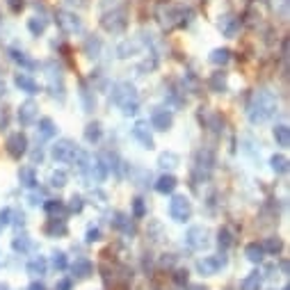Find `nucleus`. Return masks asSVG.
<instances>
[{
  "mask_svg": "<svg viewBox=\"0 0 290 290\" xmlns=\"http://www.w3.org/2000/svg\"><path fill=\"white\" fill-rule=\"evenodd\" d=\"M276 96L270 92V89H258L254 92L249 101V108H247V114H249V121L251 123H265L267 119H272V114L276 112Z\"/></svg>",
  "mask_w": 290,
  "mask_h": 290,
  "instance_id": "f257e3e1",
  "label": "nucleus"
},
{
  "mask_svg": "<svg viewBox=\"0 0 290 290\" xmlns=\"http://www.w3.org/2000/svg\"><path fill=\"white\" fill-rule=\"evenodd\" d=\"M112 101L123 110V114H135L139 108V96L135 92L133 85L128 83H119L114 87V94H112Z\"/></svg>",
  "mask_w": 290,
  "mask_h": 290,
  "instance_id": "f03ea898",
  "label": "nucleus"
},
{
  "mask_svg": "<svg viewBox=\"0 0 290 290\" xmlns=\"http://www.w3.org/2000/svg\"><path fill=\"white\" fill-rule=\"evenodd\" d=\"M169 215H172L174 222H187L192 215V203L187 197H181V194H176V197H172V201H169Z\"/></svg>",
  "mask_w": 290,
  "mask_h": 290,
  "instance_id": "7ed1b4c3",
  "label": "nucleus"
},
{
  "mask_svg": "<svg viewBox=\"0 0 290 290\" xmlns=\"http://www.w3.org/2000/svg\"><path fill=\"white\" fill-rule=\"evenodd\" d=\"M76 151H78V147H76L71 139H59L53 147V158L57 163H74Z\"/></svg>",
  "mask_w": 290,
  "mask_h": 290,
  "instance_id": "20e7f679",
  "label": "nucleus"
},
{
  "mask_svg": "<svg viewBox=\"0 0 290 290\" xmlns=\"http://www.w3.org/2000/svg\"><path fill=\"white\" fill-rule=\"evenodd\" d=\"M224 265H227V256H206V258H201L197 263V270L203 276H210V274H217Z\"/></svg>",
  "mask_w": 290,
  "mask_h": 290,
  "instance_id": "39448f33",
  "label": "nucleus"
},
{
  "mask_svg": "<svg viewBox=\"0 0 290 290\" xmlns=\"http://www.w3.org/2000/svg\"><path fill=\"white\" fill-rule=\"evenodd\" d=\"M5 147H7V153L19 160V158L25 156V151H28V137H25L23 133H12L10 137H7Z\"/></svg>",
  "mask_w": 290,
  "mask_h": 290,
  "instance_id": "423d86ee",
  "label": "nucleus"
},
{
  "mask_svg": "<svg viewBox=\"0 0 290 290\" xmlns=\"http://www.w3.org/2000/svg\"><path fill=\"white\" fill-rule=\"evenodd\" d=\"M57 25L69 35H76V32L83 30V21L76 14H71V12H57Z\"/></svg>",
  "mask_w": 290,
  "mask_h": 290,
  "instance_id": "0eeeda50",
  "label": "nucleus"
},
{
  "mask_svg": "<svg viewBox=\"0 0 290 290\" xmlns=\"http://www.w3.org/2000/svg\"><path fill=\"white\" fill-rule=\"evenodd\" d=\"M172 121H174L172 112H169V110H165V108H156L151 112V126L156 128V130H169Z\"/></svg>",
  "mask_w": 290,
  "mask_h": 290,
  "instance_id": "6e6552de",
  "label": "nucleus"
},
{
  "mask_svg": "<svg viewBox=\"0 0 290 290\" xmlns=\"http://www.w3.org/2000/svg\"><path fill=\"white\" fill-rule=\"evenodd\" d=\"M133 137L137 139L142 147L153 149V137H151V130H149V121H137L133 126Z\"/></svg>",
  "mask_w": 290,
  "mask_h": 290,
  "instance_id": "1a4fd4ad",
  "label": "nucleus"
},
{
  "mask_svg": "<svg viewBox=\"0 0 290 290\" xmlns=\"http://www.w3.org/2000/svg\"><path fill=\"white\" fill-rule=\"evenodd\" d=\"M206 236H208L206 229H201V227H192L190 231H187L185 240H187V245H190L192 249H203V247L208 245Z\"/></svg>",
  "mask_w": 290,
  "mask_h": 290,
  "instance_id": "9d476101",
  "label": "nucleus"
},
{
  "mask_svg": "<svg viewBox=\"0 0 290 290\" xmlns=\"http://www.w3.org/2000/svg\"><path fill=\"white\" fill-rule=\"evenodd\" d=\"M123 25H126V19H123L121 10L110 12V14L103 16V28L110 30V32H119V30H123Z\"/></svg>",
  "mask_w": 290,
  "mask_h": 290,
  "instance_id": "9b49d317",
  "label": "nucleus"
},
{
  "mask_svg": "<svg viewBox=\"0 0 290 290\" xmlns=\"http://www.w3.org/2000/svg\"><path fill=\"white\" fill-rule=\"evenodd\" d=\"M35 117H37L35 101H25V103L19 108V121L23 123V126H30V123L35 121Z\"/></svg>",
  "mask_w": 290,
  "mask_h": 290,
  "instance_id": "f8f14e48",
  "label": "nucleus"
},
{
  "mask_svg": "<svg viewBox=\"0 0 290 290\" xmlns=\"http://www.w3.org/2000/svg\"><path fill=\"white\" fill-rule=\"evenodd\" d=\"M14 83H16V87H19L21 92H25V94H37V92H39V85L30 78L28 74H16Z\"/></svg>",
  "mask_w": 290,
  "mask_h": 290,
  "instance_id": "ddd939ff",
  "label": "nucleus"
},
{
  "mask_svg": "<svg viewBox=\"0 0 290 290\" xmlns=\"http://www.w3.org/2000/svg\"><path fill=\"white\" fill-rule=\"evenodd\" d=\"M46 233L48 236H53V238H57V236H66L69 233V227H66V222L62 220V217H53V220H48V224H46Z\"/></svg>",
  "mask_w": 290,
  "mask_h": 290,
  "instance_id": "4468645a",
  "label": "nucleus"
},
{
  "mask_svg": "<svg viewBox=\"0 0 290 290\" xmlns=\"http://www.w3.org/2000/svg\"><path fill=\"white\" fill-rule=\"evenodd\" d=\"M176 185H178V181L172 176V174H165V176H160L158 178V183H156V190L160 192V194H172L174 190H176Z\"/></svg>",
  "mask_w": 290,
  "mask_h": 290,
  "instance_id": "2eb2a0df",
  "label": "nucleus"
},
{
  "mask_svg": "<svg viewBox=\"0 0 290 290\" xmlns=\"http://www.w3.org/2000/svg\"><path fill=\"white\" fill-rule=\"evenodd\" d=\"M71 270H74V274L78 276V279H87V276L94 272V267H92V263H89L87 258H78V261L74 263V267H71Z\"/></svg>",
  "mask_w": 290,
  "mask_h": 290,
  "instance_id": "dca6fc26",
  "label": "nucleus"
},
{
  "mask_svg": "<svg viewBox=\"0 0 290 290\" xmlns=\"http://www.w3.org/2000/svg\"><path fill=\"white\" fill-rule=\"evenodd\" d=\"M37 130H39V135H41L44 139H50L55 133H57V126H55L53 119L44 117V119H39V128H37Z\"/></svg>",
  "mask_w": 290,
  "mask_h": 290,
  "instance_id": "f3484780",
  "label": "nucleus"
},
{
  "mask_svg": "<svg viewBox=\"0 0 290 290\" xmlns=\"http://www.w3.org/2000/svg\"><path fill=\"white\" fill-rule=\"evenodd\" d=\"M261 283H263L261 272H251L247 279H242L240 290H261Z\"/></svg>",
  "mask_w": 290,
  "mask_h": 290,
  "instance_id": "a211bd4d",
  "label": "nucleus"
},
{
  "mask_svg": "<svg viewBox=\"0 0 290 290\" xmlns=\"http://www.w3.org/2000/svg\"><path fill=\"white\" fill-rule=\"evenodd\" d=\"M274 139L279 147H290V128L285 126V123H279V126L274 128Z\"/></svg>",
  "mask_w": 290,
  "mask_h": 290,
  "instance_id": "6ab92c4d",
  "label": "nucleus"
},
{
  "mask_svg": "<svg viewBox=\"0 0 290 290\" xmlns=\"http://www.w3.org/2000/svg\"><path fill=\"white\" fill-rule=\"evenodd\" d=\"M46 267H48V263H46V258H41V256H37V258H32V261L28 263V274L41 276V274H46Z\"/></svg>",
  "mask_w": 290,
  "mask_h": 290,
  "instance_id": "aec40b11",
  "label": "nucleus"
},
{
  "mask_svg": "<svg viewBox=\"0 0 290 290\" xmlns=\"http://www.w3.org/2000/svg\"><path fill=\"white\" fill-rule=\"evenodd\" d=\"M92 165V174H94V178H96V181H103L105 176H108V165L103 163V156H99L96 158V160H94V163H89Z\"/></svg>",
  "mask_w": 290,
  "mask_h": 290,
  "instance_id": "412c9836",
  "label": "nucleus"
},
{
  "mask_svg": "<svg viewBox=\"0 0 290 290\" xmlns=\"http://www.w3.org/2000/svg\"><path fill=\"white\" fill-rule=\"evenodd\" d=\"M263 254H265V251H263V247L258 245V242H251V245H247V249H245V256L251 263H261Z\"/></svg>",
  "mask_w": 290,
  "mask_h": 290,
  "instance_id": "4be33fe9",
  "label": "nucleus"
},
{
  "mask_svg": "<svg viewBox=\"0 0 290 290\" xmlns=\"http://www.w3.org/2000/svg\"><path fill=\"white\" fill-rule=\"evenodd\" d=\"M19 181H21V185H23V187H35V185H37V174H35V169L23 167V169L19 172Z\"/></svg>",
  "mask_w": 290,
  "mask_h": 290,
  "instance_id": "5701e85b",
  "label": "nucleus"
},
{
  "mask_svg": "<svg viewBox=\"0 0 290 290\" xmlns=\"http://www.w3.org/2000/svg\"><path fill=\"white\" fill-rule=\"evenodd\" d=\"M10 57L14 59L16 64H21V66H25V69H35V66H37V64L32 62V59H30L28 55L23 53V50H16V48H12V50H10Z\"/></svg>",
  "mask_w": 290,
  "mask_h": 290,
  "instance_id": "b1692460",
  "label": "nucleus"
},
{
  "mask_svg": "<svg viewBox=\"0 0 290 290\" xmlns=\"http://www.w3.org/2000/svg\"><path fill=\"white\" fill-rule=\"evenodd\" d=\"M46 25H48V21H46V19H41V16H32V19L28 21V28H30V32H32V35H35V37L44 35Z\"/></svg>",
  "mask_w": 290,
  "mask_h": 290,
  "instance_id": "393cba45",
  "label": "nucleus"
},
{
  "mask_svg": "<svg viewBox=\"0 0 290 290\" xmlns=\"http://www.w3.org/2000/svg\"><path fill=\"white\" fill-rule=\"evenodd\" d=\"M101 135H103V130H101V126H99L96 121L89 123V126L85 128V139H87V142H92V144H94V142H99Z\"/></svg>",
  "mask_w": 290,
  "mask_h": 290,
  "instance_id": "a878e982",
  "label": "nucleus"
},
{
  "mask_svg": "<svg viewBox=\"0 0 290 290\" xmlns=\"http://www.w3.org/2000/svg\"><path fill=\"white\" fill-rule=\"evenodd\" d=\"M238 19H231V16H227V19H222V23H220V28L224 30V35L227 37H236V32H238Z\"/></svg>",
  "mask_w": 290,
  "mask_h": 290,
  "instance_id": "bb28decb",
  "label": "nucleus"
},
{
  "mask_svg": "<svg viewBox=\"0 0 290 290\" xmlns=\"http://www.w3.org/2000/svg\"><path fill=\"white\" fill-rule=\"evenodd\" d=\"M210 89H212V92H224V89H227V74H222V71L212 74V78H210Z\"/></svg>",
  "mask_w": 290,
  "mask_h": 290,
  "instance_id": "cd10ccee",
  "label": "nucleus"
},
{
  "mask_svg": "<svg viewBox=\"0 0 290 290\" xmlns=\"http://www.w3.org/2000/svg\"><path fill=\"white\" fill-rule=\"evenodd\" d=\"M270 165L276 174H288V158L285 156H272Z\"/></svg>",
  "mask_w": 290,
  "mask_h": 290,
  "instance_id": "c85d7f7f",
  "label": "nucleus"
},
{
  "mask_svg": "<svg viewBox=\"0 0 290 290\" xmlns=\"http://www.w3.org/2000/svg\"><path fill=\"white\" fill-rule=\"evenodd\" d=\"M46 212H48V215H59L62 217L64 212H66V208H64V203L59 201V199H50V201H46Z\"/></svg>",
  "mask_w": 290,
  "mask_h": 290,
  "instance_id": "c756f323",
  "label": "nucleus"
},
{
  "mask_svg": "<svg viewBox=\"0 0 290 290\" xmlns=\"http://www.w3.org/2000/svg\"><path fill=\"white\" fill-rule=\"evenodd\" d=\"M261 247H263V251H267V254H279L283 242H281L279 238H265V242H263Z\"/></svg>",
  "mask_w": 290,
  "mask_h": 290,
  "instance_id": "7c9ffc66",
  "label": "nucleus"
},
{
  "mask_svg": "<svg viewBox=\"0 0 290 290\" xmlns=\"http://www.w3.org/2000/svg\"><path fill=\"white\" fill-rule=\"evenodd\" d=\"M229 59H231L229 48H217V50H212V55H210V62L212 64H227Z\"/></svg>",
  "mask_w": 290,
  "mask_h": 290,
  "instance_id": "2f4dec72",
  "label": "nucleus"
},
{
  "mask_svg": "<svg viewBox=\"0 0 290 290\" xmlns=\"http://www.w3.org/2000/svg\"><path fill=\"white\" fill-rule=\"evenodd\" d=\"M12 247H14V251H21V254H25V251L30 249V238H28V236H19V238H14Z\"/></svg>",
  "mask_w": 290,
  "mask_h": 290,
  "instance_id": "473e14b6",
  "label": "nucleus"
},
{
  "mask_svg": "<svg viewBox=\"0 0 290 290\" xmlns=\"http://www.w3.org/2000/svg\"><path fill=\"white\" fill-rule=\"evenodd\" d=\"M50 185H53V187H64V185H66V174H64V172H53V174H50Z\"/></svg>",
  "mask_w": 290,
  "mask_h": 290,
  "instance_id": "72a5a7b5",
  "label": "nucleus"
},
{
  "mask_svg": "<svg viewBox=\"0 0 290 290\" xmlns=\"http://www.w3.org/2000/svg\"><path fill=\"white\" fill-rule=\"evenodd\" d=\"M85 50H87V55H89V57H99V50H101V41H99V39H96V41L87 39V44H85Z\"/></svg>",
  "mask_w": 290,
  "mask_h": 290,
  "instance_id": "f704fd0d",
  "label": "nucleus"
},
{
  "mask_svg": "<svg viewBox=\"0 0 290 290\" xmlns=\"http://www.w3.org/2000/svg\"><path fill=\"white\" fill-rule=\"evenodd\" d=\"M220 245L224 247V249L233 245V238H231V231H229V229H220Z\"/></svg>",
  "mask_w": 290,
  "mask_h": 290,
  "instance_id": "c9c22d12",
  "label": "nucleus"
},
{
  "mask_svg": "<svg viewBox=\"0 0 290 290\" xmlns=\"http://www.w3.org/2000/svg\"><path fill=\"white\" fill-rule=\"evenodd\" d=\"M53 267L55 270H64V267H66V256H64L62 251L53 254Z\"/></svg>",
  "mask_w": 290,
  "mask_h": 290,
  "instance_id": "e433bc0d",
  "label": "nucleus"
},
{
  "mask_svg": "<svg viewBox=\"0 0 290 290\" xmlns=\"http://www.w3.org/2000/svg\"><path fill=\"white\" fill-rule=\"evenodd\" d=\"M83 206H85L83 197H76V194H74V197H71V203H69V210L71 212H80V210H83Z\"/></svg>",
  "mask_w": 290,
  "mask_h": 290,
  "instance_id": "4c0bfd02",
  "label": "nucleus"
},
{
  "mask_svg": "<svg viewBox=\"0 0 290 290\" xmlns=\"http://www.w3.org/2000/svg\"><path fill=\"white\" fill-rule=\"evenodd\" d=\"M133 215L135 217H144V199H135V201H133Z\"/></svg>",
  "mask_w": 290,
  "mask_h": 290,
  "instance_id": "58836bf2",
  "label": "nucleus"
},
{
  "mask_svg": "<svg viewBox=\"0 0 290 290\" xmlns=\"http://www.w3.org/2000/svg\"><path fill=\"white\" fill-rule=\"evenodd\" d=\"M10 217H12V208H3V210H0V227H7L12 222Z\"/></svg>",
  "mask_w": 290,
  "mask_h": 290,
  "instance_id": "ea45409f",
  "label": "nucleus"
},
{
  "mask_svg": "<svg viewBox=\"0 0 290 290\" xmlns=\"http://www.w3.org/2000/svg\"><path fill=\"white\" fill-rule=\"evenodd\" d=\"M7 7H10L14 14H19V12L25 7V3H23V0H7Z\"/></svg>",
  "mask_w": 290,
  "mask_h": 290,
  "instance_id": "a19ab883",
  "label": "nucleus"
},
{
  "mask_svg": "<svg viewBox=\"0 0 290 290\" xmlns=\"http://www.w3.org/2000/svg\"><path fill=\"white\" fill-rule=\"evenodd\" d=\"M96 240H101V231H99V229H89V231H87V242H96Z\"/></svg>",
  "mask_w": 290,
  "mask_h": 290,
  "instance_id": "79ce46f5",
  "label": "nucleus"
},
{
  "mask_svg": "<svg viewBox=\"0 0 290 290\" xmlns=\"http://www.w3.org/2000/svg\"><path fill=\"white\" fill-rule=\"evenodd\" d=\"M174 281H176V283H187V270H178L176 272V276H174Z\"/></svg>",
  "mask_w": 290,
  "mask_h": 290,
  "instance_id": "37998d69",
  "label": "nucleus"
},
{
  "mask_svg": "<svg viewBox=\"0 0 290 290\" xmlns=\"http://www.w3.org/2000/svg\"><path fill=\"white\" fill-rule=\"evenodd\" d=\"M55 290H71V281H69V279H62Z\"/></svg>",
  "mask_w": 290,
  "mask_h": 290,
  "instance_id": "c03bdc74",
  "label": "nucleus"
},
{
  "mask_svg": "<svg viewBox=\"0 0 290 290\" xmlns=\"http://www.w3.org/2000/svg\"><path fill=\"white\" fill-rule=\"evenodd\" d=\"M32 160H35V163H41V160H44V153H41V149L32 153Z\"/></svg>",
  "mask_w": 290,
  "mask_h": 290,
  "instance_id": "a18cd8bd",
  "label": "nucleus"
},
{
  "mask_svg": "<svg viewBox=\"0 0 290 290\" xmlns=\"http://www.w3.org/2000/svg\"><path fill=\"white\" fill-rule=\"evenodd\" d=\"M30 290H46V288H44V283H37L35 281V283H30Z\"/></svg>",
  "mask_w": 290,
  "mask_h": 290,
  "instance_id": "49530a36",
  "label": "nucleus"
},
{
  "mask_svg": "<svg viewBox=\"0 0 290 290\" xmlns=\"http://www.w3.org/2000/svg\"><path fill=\"white\" fill-rule=\"evenodd\" d=\"M5 123H7V117H5V112L0 110V128H5Z\"/></svg>",
  "mask_w": 290,
  "mask_h": 290,
  "instance_id": "de8ad7c7",
  "label": "nucleus"
},
{
  "mask_svg": "<svg viewBox=\"0 0 290 290\" xmlns=\"http://www.w3.org/2000/svg\"><path fill=\"white\" fill-rule=\"evenodd\" d=\"M281 270H283V274H288V261H281Z\"/></svg>",
  "mask_w": 290,
  "mask_h": 290,
  "instance_id": "09e8293b",
  "label": "nucleus"
},
{
  "mask_svg": "<svg viewBox=\"0 0 290 290\" xmlns=\"http://www.w3.org/2000/svg\"><path fill=\"white\" fill-rule=\"evenodd\" d=\"M0 96H5V83H0Z\"/></svg>",
  "mask_w": 290,
  "mask_h": 290,
  "instance_id": "8fccbe9b",
  "label": "nucleus"
},
{
  "mask_svg": "<svg viewBox=\"0 0 290 290\" xmlns=\"http://www.w3.org/2000/svg\"><path fill=\"white\" fill-rule=\"evenodd\" d=\"M192 290H206V288H201V285H192Z\"/></svg>",
  "mask_w": 290,
  "mask_h": 290,
  "instance_id": "3c124183",
  "label": "nucleus"
},
{
  "mask_svg": "<svg viewBox=\"0 0 290 290\" xmlns=\"http://www.w3.org/2000/svg\"><path fill=\"white\" fill-rule=\"evenodd\" d=\"M281 290H290V288H288V285H285V288H281Z\"/></svg>",
  "mask_w": 290,
  "mask_h": 290,
  "instance_id": "603ef678",
  "label": "nucleus"
}]
</instances>
